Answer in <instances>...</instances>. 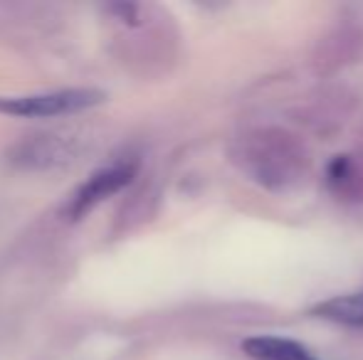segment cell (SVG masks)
Returning <instances> with one entry per match:
<instances>
[{"label": "cell", "mask_w": 363, "mask_h": 360, "mask_svg": "<svg viewBox=\"0 0 363 360\" xmlns=\"http://www.w3.org/2000/svg\"><path fill=\"white\" fill-rule=\"evenodd\" d=\"M82 139L67 131H43V134H30L15 141L8 149V163L18 170L30 173H43L60 166H67L79 153Z\"/></svg>", "instance_id": "7a4b0ae2"}, {"label": "cell", "mask_w": 363, "mask_h": 360, "mask_svg": "<svg viewBox=\"0 0 363 360\" xmlns=\"http://www.w3.org/2000/svg\"><path fill=\"white\" fill-rule=\"evenodd\" d=\"M242 351L252 360H316L301 343L277 336H252L242 341Z\"/></svg>", "instance_id": "277c9868"}, {"label": "cell", "mask_w": 363, "mask_h": 360, "mask_svg": "<svg viewBox=\"0 0 363 360\" xmlns=\"http://www.w3.org/2000/svg\"><path fill=\"white\" fill-rule=\"evenodd\" d=\"M316 318L344 323V326H363V294H344L329 301H321L311 308Z\"/></svg>", "instance_id": "5b68a950"}, {"label": "cell", "mask_w": 363, "mask_h": 360, "mask_svg": "<svg viewBox=\"0 0 363 360\" xmlns=\"http://www.w3.org/2000/svg\"><path fill=\"white\" fill-rule=\"evenodd\" d=\"M134 175H136V161H116V163L104 166L96 173H91L72 192V197H69L67 207H65L67 220H82L91 207L104 202L114 192L124 190L134 180Z\"/></svg>", "instance_id": "3957f363"}, {"label": "cell", "mask_w": 363, "mask_h": 360, "mask_svg": "<svg viewBox=\"0 0 363 360\" xmlns=\"http://www.w3.org/2000/svg\"><path fill=\"white\" fill-rule=\"evenodd\" d=\"M106 94L91 87H69L38 94H0V114L18 119H57L104 104Z\"/></svg>", "instance_id": "6da1fadb"}, {"label": "cell", "mask_w": 363, "mask_h": 360, "mask_svg": "<svg viewBox=\"0 0 363 360\" xmlns=\"http://www.w3.org/2000/svg\"><path fill=\"white\" fill-rule=\"evenodd\" d=\"M10 5H0V23H3V20H8V13H10Z\"/></svg>", "instance_id": "8992f818"}]
</instances>
